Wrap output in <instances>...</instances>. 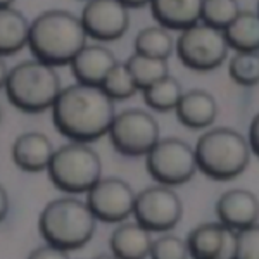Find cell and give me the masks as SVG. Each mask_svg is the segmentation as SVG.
Here are the masks:
<instances>
[{
    "instance_id": "cell-21",
    "label": "cell",
    "mask_w": 259,
    "mask_h": 259,
    "mask_svg": "<svg viewBox=\"0 0 259 259\" xmlns=\"http://www.w3.org/2000/svg\"><path fill=\"white\" fill-rule=\"evenodd\" d=\"M223 33L235 52H259V12L240 11Z\"/></svg>"
},
{
    "instance_id": "cell-1",
    "label": "cell",
    "mask_w": 259,
    "mask_h": 259,
    "mask_svg": "<svg viewBox=\"0 0 259 259\" xmlns=\"http://www.w3.org/2000/svg\"><path fill=\"white\" fill-rule=\"evenodd\" d=\"M114 118V100L100 87L85 83L62 89L52 106V119L57 132L66 139L83 144H92L109 135Z\"/></svg>"
},
{
    "instance_id": "cell-6",
    "label": "cell",
    "mask_w": 259,
    "mask_h": 259,
    "mask_svg": "<svg viewBox=\"0 0 259 259\" xmlns=\"http://www.w3.org/2000/svg\"><path fill=\"white\" fill-rule=\"evenodd\" d=\"M47 173L61 192L87 194L102 178V161L89 144L71 140L56 149Z\"/></svg>"
},
{
    "instance_id": "cell-32",
    "label": "cell",
    "mask_w": 259,
    "mask_h": 259,
    "mask_svg": "<svg viewBox=\"0 0 259 259\" xmlns=\"http://www.w3.org/2000/svg\"><path fill=\"white\" fill-rule=\"evenodd\" d=\"M119 2L123 4L124 7H128V9H142V7H145V6H150L152 0H119Z\"/></svg>"
},
{
    "instance_id": "cell-30",
    "label": "cell",
    "mask_w": 259,
    "mask_h": 259,
    "mask_svg": "<svg viewBox=\"0 0 259 259\" xmlns=\"http://www.w3.org/2000/svg\"><path fill=\"white\" fill-rule=\"evenodd\" d=\"M30 257L33 259H66L68 257V250L57 247L54 244H45L41 247H36L33 249L30 252Z\"/></svg>"
},
{
    "instance_id": "cell-17",
    "label": "cell",
    "mask_w": 259,
    "mask_h": 259,
    "mask_svg": "<svg viewBox=\"0 0 259 259\" xmlns=\"http://www.w3.org/2000/svg\"><path fill=\"white\" fill-rule=\"evenodd\" d=\"M175 111L183 126L190 130H202L214 123L218 116V102L209 92L194 89L183 92Z\"/></svg>"
},
{
    "instance_id": "cell-25",
    "label": "cell",
    "mask_w": 259,
    "mask_h": 259,
    "mask_svg": "<svg viewBox=\"0 0 259 259\" xmlns=\"http://www.w3.org/2000/svg\"><path fill=\"white\" fill-rule=\"evenodd\" d=\"M239 12L240 7L237 0H202L200 23L223 31Z\"/></svg>"
},
{
    "instance_id": "cell-28",
    "label": "cell",
    "mask_w": 259,
    "mask_h": 259,
    "mask_svg": "<svg viewBox=\"0 0 259 259\" xmlns=\"http://www.w3.org/2000/svg\"><path fill=\"white\" fill-rule=\"evenodd\" d=\"M150 257L154 259H189L192 257L187 240L180 239L177 235H161L159 239L152 242Z\"/></svg>"
},
{
    "instance_id": "cell-5",
    "label": "cell",
    "mask_w": 259,
    "mask_h": 259,
    "mask_svg": "<svg viewBox=\"0 0 259 259\" xmlns=\"http://www.w3.org/2000/svg\"><path fill=\"white\" fill-rule=\"evenodd\" d=\"M249 140L232 128H212L195 144L199 169L211 180L228 182L240 177L250 162Z\"/></svg>"
},
{
    "instance_id": "cell-31",
    "label": "cell",
    "mask_w": 259,
    "mask_h": 259,
    "mask_svg": "<svg viewBox=\"0 0 259 259\" xmlns=\"http://www.w3.org/2000/svg\"><path fill=\"white\" fill-rule=\"evenodd\" d=\"M249 144H250V149L252 152L256 154L259 157V112L252 118L250 121V126H249Z\"/></svg>"
},
{
    "instance_id": "cell-10",
    "label": "cell",
    "mask_w": 259,
    "mask_h": 259,
    "mask_svg": "<svg viewBox=\"0 0 259 259\" xmlns=\"http://www.w3.org/2000/svg\"><path fill=\"white\" fill-rule=\"evenodd\" d=\"M133 216L152 233H164L182 221L183 202L171 187L159 183L137 194Z\"/></svg>"
},
{
    "instance_id": "cell-7",
    "label": "cell",
    "mask_w": 259,
    "mask_h": 259,
    "mask_svg": "<svg viewBox=\"0 0 259 259\" xmlns=\"http://www.w3.org/2000/svg\"><path fill=\"white\" fill-rule=\"evenodd\" d=\"M145 157L147 173L161 185H183L190 182L199 169L195 147L177 137L159 139Z\"/></svg>"
},
{
    "instance_id": "cell-26",
    "label": "cell",
    "mask_w": 259,
    "mask_h": 259,
    "mask_svg": "<svg viewBox=\"0 0 259 259\" xmlns=\"http://www.w3.org/2000/svg\"><path fill=\"white\" fill-rule=\"evenodd\" d=\"M228 74L237 85L256 87L259 83V52H235L230 59Z\"/></svg>"
},
{
    "instance_id": "cell-19",
    "label": "cell",
    "mask_w": 259,
    "mask_h": 259,
    "mask_svg": "<svg viewBox=\"0 0 259 259\" xmlns=\"http://www.w3.org/2000/svg\"><path fill=\"white\" fill-rule=\"evenodd\" d=\"M150 233L152 232L137 220L135 223H121L111 235V252L119 259L150 257V249L154 242Z\"/></svg>"
},
{
    "instance_id": "cell-18",
    "label": "cell",
    "mask_w": 259,
    "mask_h": 259,
    "mask_svg": "<svg viewBox=\"0 0 259 259\" xmlns=\"http://www.w3.org/2000/svg\"><path fill=\"white\" fill-rule=\"evenodd\" d=\"M202 0H152L150 11L159 26L183 31L200 23Z\"/></svg>"
},
{
    "instance_id": "cell-15",
    "label": "cell",
    "mask_w": 259,
    "mask_h": 259,
    "mask_svg": "<svg viewBox=\"0 0 259 259\" xmlns=\"http://www.w3.org/2000/svg\"><path fill=\"white\" fill-rule=\"evenodd\" d=\"M56 152L52 142L40 132H28L19 135L12 145V159L21 171L40 173L49 168Z\"/></svg>"
},
{
    "instance_id": "cell-16",
    "label": "cell",
    "mask_w": 259,
    "mask_h": 259,
    "mask_svg": "<svg viewBox=\"0 0 259 259\" xmlns=\"http://www.w3.org/2000/svg\"><path fill=\"white\" fill-rule=\"evenodd\" d=\"M116 64L118 61L112 50L104 45H85L69 66L78 83L100 87Z\"/></svg>"
},
{
    "instance_id": "cell-2",
    "label": "cell",
    "mask_w": 259,
    "mask_h": 259,
    "mask_svg": "<svg viewBox=\"0 0 259 259\" xmlns=\"http://www.w3.org/2000/svg\"><path fill=\"white\" fill-rule=\"evenodd\" d=\"M87 31L81 18L69 11L50 9L31 21L30 47L36 59L50 66H66L87 45Z\"/></svg>"
},
{
    "instance_id": "cell-34",
    "label": "cell",
    "mask_w": 259,
    "mask_h": 259,
    "mask_svg": "<svg viewBox=\"0 0 259 259\" xmlns=\"http://www.w3.org/2000/svg\"><path fill=\"white\" fill-rule=\"evenodd\" d=\"M12 4H14V0H0V7H12Z\"/></svg>"
},
{
    "instance_id": "cell-9",
    "label": "cell",
    "mask_w": 259,
    "mask_h": 259,
    "mask_svg": "<svg viewBox=\"0 0 259 259\" xmlns=\"http://www.w3.org/2000/svg\"><path fill=\"white\" fill-rule=\"evenodd\" d=\"M112 147L126 157L147 156L159 142V124L150 112L124 109L116 114L109 130Z\"/></svg>"
},
{
    "instance_id": "cell-8",
    "label": "cell",
    "mask_w": 259,
    "mask_h": 259,
    "mask_svg": "<svg viewBox=\"0 0 259 259\" xmlns=\"http://www.w3.org/2000/svg\"><path fill=\"white\" fill-rule=\"evenodd\" d=\"M228 41L218 28L197 23L182 31L177 40V56L183 66L194 71L220 68L228 56Z\"/></svg>"
},
{
    "instance_id": "cell-12",
    "label": "cell",
    "mask_w": 259,
    "mask_h": 259,
    "mask_svg": "<svg viewBox=\"0 0 259 259\" xmlns=\"http://www.w3.org/2000/svg\"><path fill=\"white\" fill-rule=\"evenodd\" d=\"M87 35L99 41H114L128 31L130 14L119 0H87L81 11Z\"/></svg>"
},
{
    "instance_id": "cell-33",
    "label": "cell",
    "mask_w": 259,
    "mask_h": 259,
    "mask_svg": "<svg viewBox=\"0 0 259 259\" xmlns=\"http://www.w3.org/2000/svg\"><path fill=\"white\" fill-rule=\"evenodd\" d=\"M7 214V192L6 189H2V220H6Z\"/></svg>"
},
{
    "instance_id": "cell-13",
    "label": "cell",
    "mask_w": 259,
    "mask_h": 259,
    "mask_svg": "<svg viewBox=\"0 0 259 259\" xmlns=\"http://www.w3.org/2000/svg\"><path fill=\"white\" fill-rule=\"evenodd\" d=\"M216 216L223 227L239 232L259 221V199L245 189H232L216 200Z\"/></svg>"
},
{
    "instance_id": "cell-20",
    "label": "cell",
    "mask_w": 259,
    "mask_h": 259,
    "mask_svg": "<svg viewBox=\"0 0 259 259\" xmlns=\"http://www.w3.org/2000/svg\"><path fill=\"white\" fill-rule=\"evenodd\" d=\"M31 23L14 7L0 9V54L14 56L30 44Z\"/></svg>"
},
{
    "instance_id": "cell-11",
    "label": "cell",
    "mask_w": 259,
    "mask_h": 259,
    "mask_svg": "<svg viewBox=\"0 0 259 259\" xmlns=\"http://www.w3.org/2000/svg\"><path fill=\"white\" fill-rule=\"evenodd\" d=\"M137 194L128 182L118 177L100 178L87 192V202L90 209L104 223H123L135 209Z\"/></svg>"
},
{
    "instance_id": "cell-35",
    "label": "cell",
    "mask_w": 259,
    "mask_h": 259,
    "mask_svg": "<svg viewBox=\"0 0 259 259\" xmlns=\"http://www.w3.org/2000/svg\"><path fill=\"white\" fill-rule=\"evenodd\" d=\"M257 12H259V0H257Z\"/></svg>"
},
{
    "instance_id": "cell-27",
    "label": "cell",
    "mask_w": 259,
    "mask_h": 259,
    "mask_svg": "<svg viewBox=\"0 0 259 259\" xmlns=\"http://www.w3.org/2000/svg\"><path fill=\"white\" fill-rule=\"evenodd\" d=\"M100 89L106 92L114 102L116 100H126L139 92L126 64H119V62L109 71V74L102 81Z\"/></svg>"
},
{
    "instance_id": "cell-23",
    "label": "cell",
    "mask_w": 259,
    "mask_h": 259,
    "mask_svg": "<svg viewBox=\"0 0 259 259\" xmlns=\"http://www.w3.org/2000/svg\"><path fill=\"white\" fill-rule=\"evenodd\" d=\"M182 95H183L182 83L175 76H171V74L157 80L154 85H150L149 89L144 90L145 104H147L150 109L159 112H168L177 109Z\"/></svg>"
},
{
    "instance_id": "cell-4",
    "label": "cell",
    "mask_w": 259,
    "mask_h": 259,
    "mask_svg": "<svg viewBox=\"0 0 259 259\" xmlns=\"http://www.w3.org/2000/svg\"><path fill=\"white\" fill-rule=\"evenodd\" d=\"M97 216L89 202L76 197L50 200L40 212L38 228L45 242L64 250L85 247L97 230Z\"/></svg>"
},
{
    "instance_id": "cell-22",
    "label": "cell",
    "mask_w": 259,
    "mask_h": 259,
    "mask_svg": "<svg viewBox=\"0 0 259 259\" xmlns=\"http://www.w3.org/2000/svg\"><path fill=\"white\" fill-rule=\"evenodd\" d=\"M126 68L132 74L133 81H135L137 89L144 92L149 89L150 85H154L157 80L168 76L169 68H168V59H157V57H149L144 54L135 52L133 56H130V59L124 62Z\"/></svg>"
},
{
    "instance_id": "cell-14",
    "label": "cell",
    "mask_w": 259,
    "mask_h": 259,
    "mask_svg": "<svg viewBox=\"0 0 259 259\" xmlns=\"http://www.w3.org/2000/svg\"><path fill=\"white\" fill-rule=\"evenodd\" d=\"M233 242L235 232L228 230L220 223H202L195 227L187 237L192 257L195 259H216L225 257V250H228V257H233Z\"/></svg>"
},
{
    "instance_id": "cell-24",
    "label": "cell",
    "mask_w": 259,
    "mask_h": 259,
    "mask_svg": "<svg viewBox=\"0 0 259 259\" xmlns=\"http://www.w3.org/2000/svg\"><path fill=\"white\" fill-rule=\"evenodd\" d=\"M135 52L157 59H168L175 50V40L162 26L142 28L135 36Z\"/></svg>"
},
{
    "instance_id": "cell-29",
    "label": "cell",
    "mask_w": 259,
    "mask_h": 259,
    "mask_svg": "<svg viewBox=\"0 0 259 259\" xmlns=\"http://www.w3.org/2000/svg\"><path fill=\"white\" fill-rule=\"evenodd\" d=\"M235 259H259V223L235 232L233 242Z\"/></svg>"
},
{
    "instance_id": "cell-3",
    "label": "cell",
    "mask_w": 259,
    "mask_h": 259,
    "mask_svg": "<svg viewBox=\"0 0 259 259\" xmlns=\"http://www.w3.org/2000/svg\"><path fill=\"white\" fill-rule=\"evenodd\" d=\"M2 87L12 106L30 114L52 109L62 92L56 66H50L36 57L11 68Z\"/></svg>"
}]
</instances>
